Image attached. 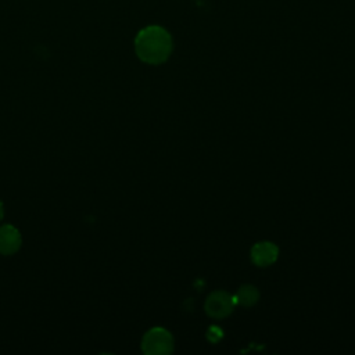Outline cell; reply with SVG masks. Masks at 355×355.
I'll list each match as a JSON object with an SVG mask.
<instances>
[{
	"label": "cell",
	"mask_w": 355,
	"mask_h": 355,
	"mask_svg": "<svg viewBox=\"0 0 355 355\" xmlns=\"http://www.w3.org/2000/svg\"><path fill=\"white\" fill-rule=\"evenodd\" d=\"M173 49L172 37L166 29L158 25H150L141 29L135 39L137 57L151 65L165 62Z\"/></svg>",
	"instance_id": "obj_1"
},
{
	"label": "cell",
	"mask_w": 355,
	"mask_h": 355,
	"mask_svg": "<svg viewBox=\"0 0 355 355\" xmlns=\"http://www.w3.org/2000/svg\"><path fill=\"white\" fill-rule=\"evenodd\" d=\"M173 337L164 327L150 329L141 338V351L147 355H168L173 351Z\"/></svg>",
	"instance_id": "obj_2"
},
{
	"label": "cell",
	"mask_w": 355,
	"mask_h": 355,
	"mask_svg": "<svg viewBox=\"0 0 355 355\" xmlns=\"http://www.w3.org/2000/svg\"><path fill=\"white\" fill-rule=\"evenodd\" d=\"M236 300L234 295L223 291V290H218V291H212L204 304V309L207 312V315H209L214 319H223L226 316H229L234 306H236Z\"/></svg>",
	"instance_id": "obj_3"
},
{
	"label": "cell",
	"mask_w": 355,
	"mask_h": 355,
	"mask_svg": "<svg viewBox=\"0 0 355 355\" xmlns=\"http://www.w3.org/2000/svg\"><path fill=\"white\" fill-rule=\"evenodd\" d=\"M279 255V248L275 243L272 241H259L255 243L251 248V259L257 266L265 268L277 259Z\"/></svg>",
	"instance_id": "obj_4"
},
{
	"label": "cell",
	"mask_w": 355,
	"mask_h": 355,
	"mask_svg": "<svg viewBox=\"0 0 355 355\" xmlns=\"http://www.w3.org/2000/svg\"><path fill=\"white\" fill-rule=\"evenodd\" d=\"M21 244H22V239L15 226L12 225L0 226V254L12 255L19 250Z\"/></svg>",
	"instance_id": "obj_5"
},
{
	"label": "cell",
	"mask_w": 355,
	"mask_h": 355,
	"mask_svg": "<svg viewBox=\"0 0 355 355\" xmlns=\"http://www.w3.org/2000/svg\"><path fill=\"white\" fill-rule=\"evenodd\" d=\"M258 298H259V291L252 284L240 286L237 293L234 294L236 304H239L241 306H252L254 304H257Z\"/></svg>",
	"instance_id": "obj_6"
},
{
	"label": "cell",
	"mask_w": 355,
	"mask_h": 355,
	"mask_svg": "<svg viewBox=\"0 0 355 355\" xmlns=\"http://www.w3.org/2000/svg\"><path fill=\"white\" fill-rule=\"evenodd\" d=\"M3 216H4V208H3V202L0 201V220L3 219Z\"/></svg>",
	"instance_id": "obj_7"
}]
</instances>
